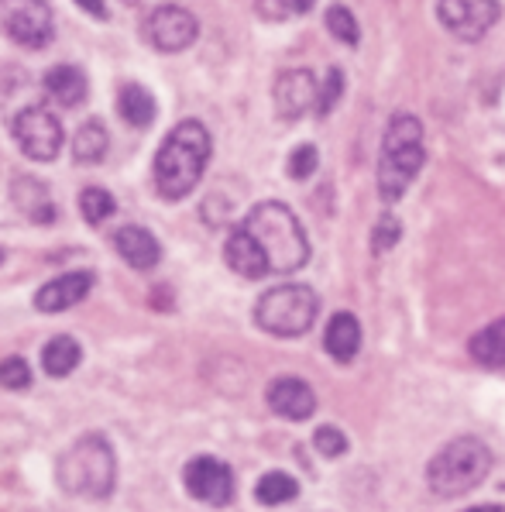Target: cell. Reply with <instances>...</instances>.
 Returning a JSON list of instances; mask_svg holds the SVG:
<instances>
[{
	"label": "cell",
	"instance_id": "cell-33",
	"mask_svg": "<svg viewBox=\"0 0 505 512\" xmlns=\"http://www.w3.org/2000/svg\"><path fill=\"white\" fill-rule=\"evenodd\" d=\"M76 4H80L83 11H90L93 18H100V21L107 18V4H104V0H76Z\"/></svg>",
	"mask_w": 505,
	"mask_h": 512
},
{
	"label": "cell",
	"instance_id": "cell-3",
	"mask_svg": "<svg viewBox=\"0 0 505 512\" xmlns=\"http://www.w3.org/2000/svg\"><path fill=\"white\" fill-rule=\"evenodd\" d=\"M426 162V148H423V124L413 114H396L385 128L382 138V155H378V196L385 203L402 200L413 179L420 176Z\"/></svg>",
	"mask_w": 505,
	"mask_h": 512
},
{
	"label": "cell",
	"instance_id": "cell-17",
	"mask_svg": "<svg viewBox=\"0 0 505 512\" xmlns=\"http://www.w3.org/2000/svg\"><path fill=\"white\" fill-rule=\"evenodd\" d=\"M224 262L238 275H244V279H265V275H272L262 258V251H258V244L248 238L244 227H234L231 231V238L224 244Z\"/></svg>",
	"mask_w": 505,
	"mask_h": 512
},
{
	"label": "cell",
	"instance_id": "cell-11",
	"mask_svg": "<svg viewBox=\"0 0 505 512\" xmlns=\"http://www.w3.org/2000/svg\"><path fill=\"white\" fill-rule=\"evenodd\" d=\"M183 485L186 492L193 495L196 502H203V506H227V502L234 499V471L227 468L220 458H210V454H203V458H193L186 464L183 471Z\"/></svg>",
	"mask_w": 505,
	"mask_h": 512
},
{
	"label": "cell",
	"instance_id": "cell-31",
	"mask_svg": "<svg viewBox=\"0 0 505 512\" xmlns=\"http://www.w3.org/2000/svg\"><path fill=\"white\" fill-rule=\"evenodd\" d=\"M317 165H320V155H317V148L313 145H299L293 155H289V176L293 179H310L313 172H317Z\"/></svg>",
	"mask_w": 505,
	"mask_h": 512
},
{
	"label": "cell",
	"instance_id": "cell-9",
	"mask_svg": "<svg viewBox=\"0 0 505 512\" xmlns=\"http://www.w3.org/2000/svg\"><path fill=\"white\" fill-rule=\"evenodd\" d=\"M440 25L461 42H478L502 18L499 0H437Z\"/></svg>",
	"mask_w": 505,
	"mask_h": 512
},
{
	"label": "cell",
	"instance_id": "cell-14",
	"mask_svg": "<svg viewBox=\"0 0 505 512\" xmlns=\"http://www.w3.org/2000/svg\"><path fill=\"white\" fill-rule=\"evenodd\" d=\"M93 289V272H66L59 279L45 282L35 293V310L38 313H62L69 306L83 303Z\"/></svg>",
	"mask_w": 505,
	"mask_h": 512
},
{
	"label": "cell",
	"instance_id": "cell-29",
	"mask_svg": "<svg viewBox=\"0 0 505 512\" xmlns=\"http://www.w3.org/2000/svg\"><path fill=\"white\" fill-rule=\"evenodd\" d=\"M344 97V69H327V80L320 86V97H317V114L327 117L330 110L337 107V100Z\"/></svg>",
	"mask_w": 505,
	"mask_h": 512
},
{
	"label": "cell",
	"instance_id": "cell-19",
	"mask_svg": "<svg viewBox=\"0 0 505 512\" xmlns=\"http://www.w3.org/2000/svg\"><path fill=\"white\" fill-rule=\"evenodd\" d=\"M11 193H14L18 210H25L35 224H52V220H55V203H52V196H49V189H45L42 179L18 176V179H14V186H11Z\"/></svg>",
	"mask_w": 505,
	"mask_h": 512
},
{
	"label": "cell",
	"instance_id": "cell-25",
	"mask_svg": "<svg viewBox=\"0 0 505 512\" xmlns=\"http://www.w3.org/2000/svg\"><path fill=\"white\" fill-rule=\"evenodd\" d=\"M80 210H83L86 224L100 227V224H104V220L114 217L117 200L107 193V189H100V186H86V189H83V196H80Z\"/></svg>",
	"mask_w": 505,
	"mask_h": 512
},
{
	"label": "cell",
	"instance_id": "cell-20",
	"mask_svg": "<svg viewBox=\"0 0 505 512\" xmlns=\"http://www.w3.org/2000/svg\"><path fill=\"white\" fill-rule=\"evenodd\" d=\"M117 114H121L131 128H152L159 107H155V97L145 90V86L128 83V86H121V93H117Z\"/></svg>",
	"mask_w": 505,
	"mask_h": 512
},
{
	"label": "cell",
	"instance_id": "cell-7",
	"mask_svg": "<svg viewBox=\"0 0 505 512\" xmlns=\"http://www.w3.org/2000/svg\"><path fill=\"white\" fill-rule=\"evenodd\" d=\"M0 25L25 49H45L55 35L45 0H0Z\"/></svg>",
	"mask_w": 505,
	"mask_h": 512
},
{
	"label": "cell",
	"instance_id": "cell-23",
	"mask_svg": "<svg viewBox=\"0 0 505 512\" xmlns=\"http://www.w3.org/2000/svg\"><path fill=\"white\" fill-rule=\"evenodd\" d=\"M107 148H110V138H107L104 124L86 121L73 138V159L80 165H97L107 159Z\"/></svg>",
	"mask_w": 505,
	"mask_h": 512
},
{
	"label": "cell",
	"instance_id": "cell-15",
	"mask_svg": "<svg viewBox=\"0 0 505 512\" xmlns=\"http://www.w3.org/2000/svg\"><path fill=\"white\" fill-rule=\"evenodd\" d=\"M114 248H117V255L138 272H148L162 262V244L155 241L152 231H145V227H138V224L121 227V231L114 234Z\"/></svg>",
	"mask_w": 505,
	"mask_h": 512
},
{
	"label": "cell",
	"instance_id": "cell-12",
	"mask_svg": "<svg viewBox=\"0 0 505 512\" xmlns=\"http://www.w3.org/2000/svg\"><path fill=\"white\" fill-rule=\"evenodd\" d=\"M275 114L282 121H299L303 114L317 110V97H320V83L310 69H286V73L275 80Z\"/></svg>",
	"mask_w": 505,
	"mask_h": 512
},
{
	"label": "cell",
	"instance_id": "cell-21",
	"mask_svg": "<svg viewBox=\"0 0 505 512\" xmlns=\"http://www.w3.org/2000/svg\"><path fill=\"white\" fill-rule=\"evenodd\" d=\"M468 351L481 368H505V317L492 320L485 330H478L471 337Z\"/></svg>",
	"mask_w": 505,
	"mask_h": 512
},
{
	"label": "cell",
	"instance_id": "cell-10",
	"mask_svg": "<svg viewBox=\"0 0 505 512\" xmlns=\"http://www.w3.org/2000/svg\"><path fill=\"white\" fill-rule=\"evenodd\" d=\"M200 35V21L179 4H162L145 18V38L159 52H183Z\"/></svg>",
	"mask_w": 505,
	"mask_h": 512
},
{
	"label": "cell",
	"instance_id": "cell-22",
	"mask_svg": "<svg viewBox=\"0 0 505 512\" xmlns=\"http://www.w3.org/2000/svg\"><path fill=\"white\" fill-rule=\"evenodd\" d=\"M80 361H83V348L66 334L52 337L42 348V368H45V375H52V378H66L69 372H76Z\"/></svg>",
	"mask_w": 505,
	"mask_h": 512
},
{
	"label": "cell",
	"instance_id": "cell-32",
	"mask_svg": "<svg viewBox=\"0 0 505 512\" xmlns=\"http://www.w3.org/2000/svg\"><path fill=\"white\" fill-rule=\"evenodd\" d=\"M313 447H317L323 458H341L347 451V437L337 427H320L313 433Z\"/></svg>",
	"mask_w": 505,
	"mask_h": 512
},
{
	"label": "cell",
	"instance_id": "cell-26",
	"mask_svg": "<svg viewBox=\"0 0 505 512\" xmlns=\"http://www.w3.org/2000/svg\"><path fill=\"white\" fill-rule=\"evenodd\" d=\"M327 31L337 38L341 45H347V49H358L361 42V28H358V18L351 14V7L344 4H334L327 11Z\"/></svg>",
	"mask_w": 505,
	"mask_h": 512
},
{
	"label": "cell",
	"instance_id": "cell-6",
	"mask_svg": "<svg viewBox=\"0 0 505 512\" xmlns=\"http://www.w3.org/2000/svg\"><path fill=\"white\" fill-rule=\"evenodd\" d=\"M320 296L310 286L286 282L275 286L255 303V324L272 337H303L306 330L317 324Z\"/></svg>",
	"mask_w": 505,
	"mask_h": 512
},
{
	"label": "cell",
	"instance_id": "cell-4",
	"mask_svg": "<svg viewBox=\"0 0 505 512\" xmlns=\"http://www.w3.org/2000/svg\"><path fill=\"white\" fill-rule=\"evenodd\" d=\"M55 478L59 488L83 499H107L117 482V458L114 447L100 433H86L73 447L59 454L55 461Z\"/></svg>",
	"mask_w": 505,
	"mask_h": 512
},
{
	"label": "cell",
	"instance_id": "cell-5",
	"mask_svg": "<svg viewBox=\"0 0 505 512\" xmlns=\"http://www.w3.org/2000/svg\"><path fill=\"white\" fill-rule=\"evenodd\" d=\"M492 471V451L478 437H457L426 468V485L440 499H457L478 488Z\"/></svg>",
	"mask_w": 505,
	"mask_h": 512
},
{
	"label": "cell",
	"instance_id": "cell-2",
	"mask_svg": "<svg viewBox=\"0 0 505 512\" xmlns=\"http://www.w3.org/2000/svg\"><path fill=\"white\" fill-rule=\"evenodd\" d=\"M213 152L210 131L200 121H179L155 155V189L165 200H183L207 172Z\"/></svg>",
	"mask_w": 505,
	"mask_h": 512
},
{
	"label": "cell",
	"instance_id": "cell-28",
	"mask_svg": "<svg viewBox=\"0 0 505 512\" xmlns=\"http://www.w3.org/2000/svg\"><path fill=\"white\" fill-rule=\"evenodd\" d=\"M0 385L11 392L18 389H28L31 385V368L25 358H18V354H11V358L0 361Z\"/></svg>",
	"mask_w": 505,
	"mask_h": 512
},
{
	"label": "cell",
	"instance_id": "cell-18",
	"mask_svg": "<svg viewBox=\"0 0 505 512\" xmlns=\"http://www.w3.org/2000/svg\"><path fill=\"white\" fill-rule=\"evenodd\" d=\"M45 93L55 100L59 107H80L86 100V93H90V83H86L83 69L76 66H55L45 73Z\"/></svg>",
	"mask_w": 505,
	"mask_h": 512
},
{
	"label": "cell",
	"instance_id": "cell-34",
	"mask_svg": "<svg viewBox=\"0 0 505 512\" xmlns=\"http://www.w3.org/2000/svg\"><path fill=\"white\" fill-rule=\"evenodd\" d=\"M464 512H505V506H475V509H464Z\"/></svg>",
	"mask_w": 505,
	"mask_h": 512
},
{
	"label": "cell",
	"instance_id": "cell-30",
	"mask_svg": "<svg viewBox=\"0 0 505 512\" xmlns=\"http://www.w3.org/2000/svg\"><path fill=\"white\" fill-rule=\"evenodd\" d=\"M399 234H402L399 217H392V214H382V217H378V224H375V231H372V248H375V255H382V251L396 248Z\"/></svg>",
	"mask_w": 505,
	"mask_h": 512
},
{
	"label": "cell",
	"instance_id": "cell-1",
	"mask_svg": "<svg viewBox=\"0 0 505 512\" xmlns=\"http://www.w3.org/2000/svg\"><path fill=\"white\" fill-rule=\"evenodd\" d=\"M241 227L248 231V238L258 244V251H262V258L272 275L299 272L306 262H310V241H306V231L286 203H279V200L258 203V207L248 210V217L241 220Z\"/></svg>",
	"mask_w": 505,
	"mask_h": 512
},
{
	"label": "cell",
	"instance_id": "cell-16",
	"mask_svg": "<svg viewBox=\"0 0 505 512\" xmlns=\"http://www.w3.org/2000/svg\"><path fill=\"white\" fill-rule=\"evenodd\" d=\"M323 348H327V354L334 361H341V365L358 358V351H361L358 317H354V313H334L327 330H323Z\"/></svg>",
	"mask_w": 505,
	"mask_h": 512
},
{
	"label": "cell",
	"instance_id": "cell-35",
	"mask_svg": "<svg viewBox=\"0 0 505 512\" xmlns=\"http://www.w3.org/2000/svg\"><path fill=\"white\" fill-rule=\"evenodd\" d=\"M0 265H4V248H0Z\"/></svg>",
	"mask_w": 505,
	"mask_h": 512
},
{
	"label": "cell",
	"instance_id": "cell-27",
	"mask_svg": "<svg viewBox=\"0 0 505 512\" xmlns=\"http://www.w3.org/2000/svg\"><path fill=\"white\" fill-rule=\"evenodd\" d=\"M317 0H255V11L265 21H293L299 14L313 11Z\"/></svg>",
	"mask_w": 505,
	"mask_h": 512
},
{
	"label": "cell",
	"instance_id": "cell-24",
	"mask_svg": "<svg viewBox=\"0 0 505 512\" xmlns=\"http://www.w3.org/2000/svg\"><path fill=\"white\" fill-rule=\"evenodd\" d=\"M255 495L262 506H286V502H293L299 495V485L286 471H268V475H262V482H258Z\"/></svg>",
	"mask_w": 505,
	"mask_h": 512
},
{
	"label": "cell",
	"instance_id": "cell-8",
	"mask_svg": "<svg viewBox=\"0 0 505 512\" xmlns=\"http://www.w3.org/2000/svg\"><path fill=\"white\" fill-rule=\"evenodd\" d=\"M14 141L35 162H52L62 148V124L45 104H31L14 117Z\"/></svg>",
	"mask_w": 505,
	"mask_h": 512
},
{
	"label": "cell",
	"instance_id": "cell-13",
	"mask_svg": "<svg viewBox=\"0 0 505 512\" xmlns=\"http://www.w3.org/2000/svg\"><path fill=\"white\" fill-rule=\"evenodd\" d=\"M268 406H272V413L286 416V420H310L313 413H317V392L310 389V382H303V378L296 375H282L275 378L272 385H268L265 392Z\"/></svg>",
	"mask_w": 505,
	"mask_h": 512
}]
</instances>
